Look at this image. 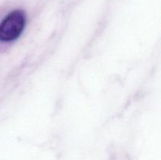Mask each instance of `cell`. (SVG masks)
<instances>
[{
	"instance_id": "cell-1",
	"label": "cell",
	"mask_w": 161,
	"mask_h": 160,
	"mask_svg": "<svg viewBox=\"0 0 161 160\" xmlns=\"http://www.w3.org/2000/svg\"><path fill=\"white\" fill-rule=\"evenodd\" d=\"M26 24V17L22 10L9 13L0 23V41L11 42L20 35Z\"/></svg>"
}]
</instances>
